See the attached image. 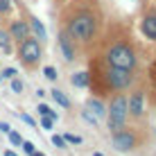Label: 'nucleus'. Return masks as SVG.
I'll return each instance as SVG.
<instances>
[{
	"label": "nucleus",
	"instance_id": "nucleus-1",
	"mask_svg": "<svg viewBox=\"0 0 156 156\" xmlns=\"http://www.w3.org/2000/svg\"><path fill=\"white\" fill-rule=\"evenodd\" d=\"M95 32V18L90 14H79L68 23V36H75L79 41H88Z\"/></svg>",
	"mask_w": 156,
	"mask_h": 156
},
{
	"label": "nucleus",
	"instance_id": "nucleus-2",
	"mask_svg": "<svg viewBox=\"0 0 156 156\" xmlns=\"http://www.w3.org/2000/svg\"><path fill=\"white\" fill-rule=\"evenodd\" d=\"M109 63L115 68H127V70H131L133 63H136V57H133V50L129 45H113L109 50Z\"/></svg>",
	"mask_w": 156,
	"mask_h": 156
},
{
	"label": "nucleus",
	"instance_id": "nucleus-3",
	"mask_svg": "<svg viewBox=\"0 0 156 156\" xmlns=\"http://www.w3.org/2000/svg\"><path fill=\"white\" fill-rule=\"evenodd\" d=\"M127 118V100L125 98H118L113 100V104H111V118H109V127L113 129H120V125L125 122Z\"/></svg>",
	"mask_w": 156,
	"mask_h": 156
},
{
	"label": "nucleus",
	"instance_id": "nucleus-4",
	"mask_svg": "<svg viewBox=\"0 0 156 156\" xmlns=\"http://www.w3.org/2000/svg\"><path fill=\"white\" fill-rule=\"evenodd\" d=\"M20 57H23V61H25V63H34V61H39V59H41V48H39V43L27 36V39L20 43Z\"/></svg>",
	"mask_w": 156,
	"mask_h": 156
},
{
	"label": "nucleus",
	"instance_id": "nucleus-5",
	"mask_svg": "<svg viewBox=\"0 0 156 156\" xmlns=\"http://www.w3.org/2000/svg\"><path fill=\"white\" fill-rule=\"evenodd\" d=\"M109 82L111 86H115V88H125V86H129V82H131V75H129L127 68H115V66H111V70H109Z\"/></svg>",
	"mask_w": 156,
	"mask_h": 156
},
{
	"label": "nucleus",
	"instance_id": "nucleus-6",
	"mask_svg": "<svg viewBox=\"0 0 156 156\" xmlns=\"http://www.w3.org/2000/svg\"><path fill=\"white\" fill-rule=\"evenodd\" d=\"M59 48H61L66 61H73L75 59V48H73V41H70V36H68V32H63V34L59 36Z\"/></svg>",
	"mask_w": 156,
	"mask_h": 156
},
{
	"label": "nucleus",
	"instance_id": "nucleus-7",
	"mask_svg": "<svg viewBox=\"0 0 156 156\" xmlns=\"http://www.w3.org/2000/svg\"><path fill=\"white\" fill-rule=\"evenodd\" d=\"M143 34L147 39L156 41V14H147L143 18Z\"/></svg>",
	"mask_w": 156,
	"mask_h": 156
},
{
	"label": "nucleus",
	"instance_id": "nucleus-8",
	"mask_svg": "<svg viewBox=\"0 0 156 156\" xmlns=\"http://www.w3.org/2000/svg\"><path fill=\"white\" fill-rule=\"evenodd\" d=\"M113 145L120 152H125V149L129 147H133V136L131 133H127V131H122V133H115V138H113Z\"/></svg>",
	"mask_w": 156,
	"mask_h": 156
},
{
	"label": "nucleus",
	"instance_id": "nucleus-9",
	"mask_svg": "<svg viewBox=\"0 0 156 156\" xmlns=\"http://www.w3.org/2000/svg\"><path fill=\"white\" fill-rule=\"evenodd\" d=\"M12 36L14 39H27L30 36V25L23 23V20H16L12 25Z\"/></svg>",
	"mask_w": 156,
	"mask_h": 156
},
{
	"label": "nucleus",
	"instance_id": "nucleus-10",
	"mask_svg": "<svg viewBox=\"0 0 156 156\" xmlns=\"http://www.w3.org/2000/svg\"><path fill=\"white\" fill-rule=\"evenodd\" d=\"M127 111H131L133 115H140L143 113V95L140 93H136L131 100L127 102Z\"/></svg>",
	"mask_w": 156,
	"mask_h": 156
},
{
	"label": "nucleus",
	"instance_id": "nucleus-11",
	"mask_svg": "<svg viewBox=\"0 0 156 156\" xmlns=\"http://www.w3.org/2000/svg\"><path fill=\"white\" fill-rule=\"evenodd\" d=\"M52 98H55V102L59 106H63V109H68V106H70V100H68V95L63 93V90H52Z\"/></svg>",
	"mask_w": 156,
	"mask_h": 156
},
{
	"label": "nucleus",
	"instance_id": "nucleus-12",
	"mask_svg": "<svg viewBox=\"0 0 156 156\" xmlns=\"http://www.w3.org/2000/svg\"><path fill=\"white\" fill-rule=\"evenodd\" d=\"M30 27H32V30H34V34H36V36H39V39H45V36H48V32H45V27H43V23H41V20H39V18H32V23H30Z\"/></svg>",
	"mask_w": 156,
	"mask_h": 156
},
{
	"label": "nucleus",
	"instance_id": "nucleus-13",
	"mask_svg": "<svg viewBox=\"0 0 156 156\" xmlns=\"http://www.w3.org/2000/svg\"><path fill=\"white\" fill-rule=\"evenodd\" d=\"M88 109L95 113V118H102V115H104V106H102L98 100H90V102H88Z\"/></svg>",
	"mask_w": 156,
	"mask_h": 156
},
{
	"label": "nucleus",
	"instance_id": "nucleus-14",
	"mask_svg": "<svg viewBox=\"0 0 156 156\" xmlns=\"http://www.w3.org/2000/svg\"><path fill=\"white\" fill-rule=\"evenodd\" d=\"M73 84L75 86H86V84H88V75H86V73H75L73 75Z\"/></svg>",
	"mask_w": 156,
	"mask_h": 156
},
{
	"label": "nucleus",
	"instance_id": "nucleus-15",
	"mask_svg": "<svg viewBox=\"0 0 156 156\" xmlns=\"http://www.w3.org/2000/svg\"><path fill=\"white\" fill-rule=\"evenodd\" d=\"M39 113H41V115H48V118H52V120L57 118V113H55V111H50V106H45V104H41V106H39Z\"/></svg>",
	"mask_w": 156,
	"mask_h": 156
},
{
	"label": "nucleus",
	"instance_id": "nucleus-16",
	"mask_svg": "<svg viewBox=\"0 0 156 156\" xmlns=\"http://www.w3.org/2000/svg\"><path fill=\"white\" fill-rule=\"evenodd\" d=\"M12 90H14V93H23V82L12 77Z\"/></svg>",
	"mask_w": 156,
	"mask_h": 156
},
{
	"label": "nucleus",
	"instance_id": "nucleus-17",
	"mask_svg": "<svg viewBox=\"0 0 156 156\" xmlns=\"http://www.w3.org/2000/svg\"><path fill=\"white\" fill-rule=\"evenodd\" d=\"M63 140H66V143H75V145H79V143H82V138L75 136V133H66V136H63Z\"/></svg>",
	"mask_w": 156,
	"mask_h": 156
},
{
	"label": "nucleus",
	"instance_id": "nucleus-18",
	"mask_svg": "<svg viewBox=\"0 0 156 156\" xmlns=\"http://www.w3.org/2000/svg\"><path fill=\"white\" fill-rule=\"evenodd\" d=\"M12 9V0H0V14H7Z\"/></svg>",
	"mask_w": 156,
	"mask_h": 156
},
{
	"label": "nucleus",
	"instance_id": "nucleus-19",
	"mask_svg": "<svg viewBox=\"0 0 156 156\" xmlns=\"http://www.w3.org/2000/svg\"><path fill=\"white\" fill-rule=\"evenodd\" d=\"M0 48H2V50H9V39H7L5 32H0Z\"/></svg>",
	"mask_w": 156,
	"mask_h": 156
},
{
	"label": "nucleus",
	"instance_id": "nucleus-20",
	"mask_svg": "<svg viewBox=\"0 0 156 156\" xmlns=\"http://www.w3.org/2000/svg\"><path fill=\"white\" fill-rule=\"evenodd\" d=\"M9 140H12L14 145H20V143H23V138H20V133H16V131H9Z\"/></svg>",
	"mask_w": 156,
	"mask_h": 156
},
{
	"label": "nucleus",
	"instance_id": "nucleus-21",
	"mask_svg": "<svg viewBox=\"0 0 156 156\" xmlns=\"http://www.w3.org/2000/svg\"><path fill=\"white\" fill-rule=\"evenodd\" d=\"M43 75H45L48 79H57V70H55V68H52V66H48L45 70H43Z\"/></svg>",
	"mask_w": 156,
	"mask_h": 156
},
{
	"label": "nucleus",
	"instance_id": "nucleus-22",
	"mask_svg": "<svg viewBox=\"0 0 156 156\" xmlns=\"http://www.w3.org/2000/svg\"><path fill=\"white\" fill-rule=\"evenodd\" d=\"M52 143H55V147H66V140H63V136H52Z\"/></svg>",
	"mask_w": 156,
	"mask_h": 156
},
{
	"label": "nucleus",
	"instance_id": "nucleus-23",
	"mask_svg": "<svg viewBox=\"0 0 156 156\" xmlns=\"http://www.w3.org/2000/svg\"><path fill=\"white\" fill-rule=\"evenodd\" d=\"M0 75H2V77H7V79H12V77H16V70H14V68H5Z\"/></svg>",
	"mask_w": 156,
	"mask_h": 156
},
{
	"label": "nucleus",
	"instance_id": "nucleus-24",
	"mask_svg": "<svg viewBox=\"0 0 156 156\" xmlns=\"http://www.w3.org/2000/svg\"><path fill=\"white\" fill-rule=\"evenodd\" d=\"M23 149H25V152H27L30 156H32V154L36 152V149H34V145H32V143H23Z\"/></svg>",
	"mask_w": 156,
	"mask_h": 156
},
{
	"label": "nucleus",
	"instance_id": "nucleus-25",
	"mask_svg": "<svg viewBox=\"0 0 156 156\" xmlns=\"http://www.w3.org/2000/svg\"><path fill=\"white\" fill-rule=\"evenodd\" d=\"M41 125L45 127V129H50V127H52V118H48V115H45V118L41 120Z\"/></svg>",
	"mask_w": 156,
	"mask_h": 156
},
{
	"label": "nucleus",
	"instance_id": "nucleus-26",
	"mask_svg": "<svg viewBox=\"0 0 156 156\" xmlns=\"http://www.w3.org/2000/svg\"><path fill=\"white\" fill-rule=\"evenodd\" d=\"M84 118H86V120H88V122H93V125H95V122H98V118H95V115H90V113H84Z\"/></svg>",
	"mask_w": 156,
	"mask_h": 156
},
{
	"label": "nucleus",
	"instance_id": "nucleus-27",
	"mask_svg": "<svg viewBox=\"0 0 156 156\" xmlns=\"http://www.w3.org/2000/svg\"><path fill=\"white\" fill-rule=\"evenodd\" d=\"M0 131H5V133H7V131H12V129H9L7 122H0Z\"/></svg>",
	"mask_w": 156,
	"mask_h": 156
},
{
	"label": "nucleus",
	"instance_id": "nucleus-28",
	"mask_svg": "<svg viewBox=\"0 0 156 156\" xmlns=\"http://www.w3.org/2000/svg\"><path fill=\"white\" fill-rule=\"evenodd\" d=\"M23 120H25V122H27V125H34V120H32V118H30V115H25V113H23Z\"/></svg>",
	"mask_w": 156,
	"mask_h": 156
},
{
	"label": "nucleus",
	"instance_id": "nucleus-29",
	"mask_svg": "<svg viewBox=\"0 0 156 156\" xmlns=\"http://www.w3.org/2000/svg\"><path fill=\"white\" fill-rule=\"evenodd\" d=\"M32 156H45V154H41V152H34V154H32Z\"/></svg>",
	"mask_w": 156,
	"mask_h": 156
},
{
	"label": "nucleus",
	"instance_id": "nucleus-30",
	"mask_svg": "<svg viewBox=\"0 0 156 156\" xmlns=\"http://www.w3.org/2000/svg\"><path fill=\"white\" fill-rule=\"evenodd\" d=\"M5 156H16L14 152H5Z\"/></svg>",
	"mask_w": 156,
	"mask_h": 156
},
{
	"label": "nucleus",
	"instance_id": "nucleus-31",
	"mask_svg": "<svg viewBox=\"0 0 156 156\" xmlns=\"http://www.w3.org/2000/svg\"><path fill=\"white\" fill-rule=\"evenodd\" d=\"M93 156H102V154H100V152H98V154H93Z\"/></svg>",
	"mask_w": 156,
	"mask_h": 156
}]
</instances>
